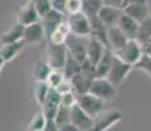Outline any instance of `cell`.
Returning <instances> with one entry per match:
<instances>
[{
	"mask_svg": "<svg viewBox=\"0 0 151 131\" xmlns=\"http://www.w3.org/2000/svg\"><path fill=\"white\" fill-rule=\"evenodd\" d=\"M65 79L66 77H65V75H63L62 69H51L45 83L47 84L50 88H54L55 89V88H58V85H59V84L62 83Z\"/></svg>",
	"mask_w": 151,
	"mask_h": 131,
	"instance_id": "cell-29",
	"label": "cell"
},
{
	"mask_svg": "<svg viewBox=\"0 0 151 131\" xmlns=\"http://www.w3.org/2000/svg\"><path fill=\"white\" fill-rule=\"evenodd\" d=\"M53 122L58 129L68 125L70 123V107H65V106H62V105H59Z\"/></svg>",
	"mask_w": 151,
	"mask_h": 131,
	"instance_id": "cell-27",
	"label": "cell"
},
{
	"mask_svg": "<svg viewBox=\"0 0 151 131\" xmlns=\"http://www.w3.org/2000/svg\"><path fill=\"white\" fill-rule=\"evenodd\" d=\"M67 47L66 45H53V43H49L47 47V57L46 60L50 64V67L53 69H63V66L66 63L67 59Z\"/></svg>",
	"mask_w": 151,
	"mask_h": 131,
	"instance_id": "cell-8",
	"label": "cell"
},
{
	"mask_svg": "<svg viewBox=\"0 0 151 131\" xmlns=\"http://www.w3.org/2000/svg\"><path fill=\"white\" fill-rule=\"evenodd\" d=\"M25 41L21 39L19 42H13V43H8V45H3L0 46V55H1L3 60L5 63L12 62L14 58L20 54L25 47Z\"/></svg>",
	"mask_w": 151,
	"mask_h": 131,
	"instance_id": "cell-19",
	"label": "cell"
},
{
	"mask_svg": "<svg viewBox=\"0 0 151 131\" xmlns=\"http://www.w3.org/2000/svg\"><path fill=\"white\" fill-rule=\"evenodd\" d=\"M4 64H5V62L3 60L1 55H0V74H1V69H3V67H4Z\"/></svg>",
	"mask_w": 151,
	"mask_h": 131,
	"instance_id": "cell-40",
	"label": "cell"
},
{
	"mask_svg": "<svg viewBox=\"0 0 151 131\" xmlns=\"http://www.w3.org/2000/svg\"><path fill=\"white\" fill-rule=\"evenodd\" d=\"M76 104V94L75 92H68L65 94H60V105L65 107H71Z\"/></svg>",
	"mask_w": 151,
	"mask_h": 131,
	"instance_id": "cell-34",
	"label": "cell"
},
{
	"mask_svg": "<svg viewBox=\"0 0 151 131\" xmlns=\"http://www.w3.org/2000/svg\"><path fill=\"white\" fill-rule=\"evenodd\" d=\"M103 5H108V7H114V8H121L122 9V3L124 0H101Z\"/></svg>",
	"mask_w": 151,
	"mask_h": 131,
	"instance_id": "cell-37",
	"label": "cell"
},
{
	"mask_svg": "<svg viewBox=\"0 0 151 131\" xmlns=\"http://www.w3.org/2000/svg\"><path fill=\"white\" fill-rule=\"evenodd\" d=\"M80 71H82V63L78 62L74 57H71V55L68 54L65 66H63V69H62L65 77L70 80V79L74 76V75H76L78 72H80Z\"/></svg>",
	"mask_w": 151,
	"mask_h": 131,
	"instance_id": "cell-25",
	"label": "cell"
},
{
	"mask_svg": "<svg viewBox=\"0 0 151 131\" xmlns=\"http://www.w3.org/2000/svg\"><path fill=\"white\" fill-rule=\"evenodd\" d=\"M105 49L106 47L97 38H95L93 36H89L87 38V60L91 64L96 66V63L103 57Z\"/></svg>",
	"mask_w": 151,
	"mask_h": 131,
	"instance_id": "cell-13",
	"label": "cell"
},
{
	"mask_svg": "<svg viewBox=\"0 0 151 131\" xmlns=\"http://www.w3.org/2000/svg\"><path fill=\"white\" fill-rule=\"evenodd\" d=\"M89 93L99 97L100 100H113L117 96V88L105 77H95L92 80Z\"/></svg>",
	"mask_w": 151,
	"mask_h": 131,
	"instance_id": "cell-4",
	"label": "cell"
},
{
	"mask_svg": "<svg viewBox=\"0 0 151 131\" xmlns=\"http://www.w3.org/2000/svg\"><path fill=\"white\" fill-rule=\"evenodd\" d=\"M65 14L57 12L54 9H50L47 13H45L43 16L41 17V24L43 26V30H45V36L49 38L53 30L57 28L58 25L60 24L62 21H65Z\"/></svg>",
	"mask_w": 151,
	"mask_h": 131,
	"instance_id": "cell-16",
	"label": "cell"
},
{
	"mask_svg": "<svg viewBox=\"0 0 151 131\" xmlns=\"http://www.w3.org/2000/svg\"><path fill=\"white\" fill-rule=\"evenodd\" d=\"M67 22L70 25V29H71V34H74V36L89 37L92 34L91 22H89L88 17H87L83 12L68 16Z\"/></svg>",
	"mask_w": 151,
	"mask_h": 131,
	"instance_id": "cell-7",
	"label": "cell"
},
{
	"mask_svg": "<svg viewBox=\"0 0 151 131\" xmlns=\"http://www.w3.org/2000/svg\"><path fill=\"white\" fill-rule=\"evenodd\" d=\"M50 87L45 83V81H37L36 84V91H34V94H36V100L37 102L42 106V104L45 102L46 97H47V93Z\"/></svg>",
	"mask_w": 151,
	"mask_h": 131,
	"instance_id": "cell-30",
	"label": "cell"
},
{
	"mask_svg": "<svg viewBox=\"0 0 151 131\" xmlns=\"http://www.w3.org/2000/svg\"><path fill=\"white\" fill-rule=\"evenodd\" d=\"M32 3L41 17L51 9V0H32Z\"/></svg>",
	"mask_w": 151,
	"mask_h": 131,
	"instance_id": "cell-33",
	"label": "cell"
},
{
	"mask_svg": "<svg viewBox=\"0 0 151 131\" xmlns=\"http://www.w3.org/2000/svg\"><path fill=\"white\" fill-rule=\"evenodd\" d=\"M46 125H47V119H46L45 114L42 112H38L33 115L28 125L29 131H45Z\"/></svg>",
	"mask_w": 151,
	"mask_h": 131,
	"instance_id": "cell-26",
	"label": "cell"
},
{
	"mask_svg": "<svg viewBox=\"0 0 151 131\" xmlns=\"http://www.w3.org/2000/svg\"><path fill=\"white\" fill-rule=\"evenodd\" d=\"M76 104L79 105L83 112H86L92 118H95L104 110V101L89 92L76 96Z\"/></svg>",
	"mask_w": 151,
	"mask_h": 131,
	"instance_id": "cell-5",
	"label": "cell"
},
{
	"mask_svg": "<svg viewBox=\"0 0 151 131\" xmlns=\"http://www.w3.org/2000/svg\"><path fill=\"white\" fill-rule=\"evenodd\" d=\"M101 7H103V1L101 0H83L82 12L88 17V20H92L97 17Z\"/></svg>",
	"mask_w": 151,
	"mask_h": 131,
	"instance_id": "cell-23",
	"label": "cell"
},
{
	"mask_svg": "<svg viewBox=\"0 0 151 131\" xmlns=\"http://www.w3.org/2000/svg\"><path fill=\"white\" fill-rule=\"evenodd\" d=\"M87 38L88 37H78L70 34L65 43L68 54L80 63H84L87 60Z\"/></svg>",
	"mask_w": 151,
	"mask_h": 131,
	"instance_id": "cell-6",
	"label": "cell"
},
{
	"mask_svg": "<svg viewBox=\"0 0 151 131\" xmlns=\"http://www.w3.org/2000/svg\"><path fill=\"white\" fill-rule=\"evenodd\" d=\"M70 123L80 131H91L93 126V118L80 109L78 104L70 107Z\"/></svg>",
	"mask_w": 151,
	"mask_h": 131,
	"instance_id": "cell-9",
	"label": "cell"
},
{
	"mask_svg": "<svg viewBox=\"0 0 151 131\" xmlns=\"http://www.w3.org/2000/svg\"><path fill=\"white\" fill-rule=\"evenodd\" d=\"M142 50H143V54L151 57V39L146 41V42L142 43Z\"/></svg>",
	"mask_w": 151,
	"mask_h": 131,
	"instance_id": "cell-39",
	"label": "cell"
},
{
	"mask_svg": "<svg viewBox=\"0 0 151 131\" xmlns=\"http://www.w3.org/2000/svg\"><path fill=\"white\" fill-rule=\"evenodd\" d=\"M55 89L58 91L59 94H65V93H68V92H74V89H72V84L68 79H65V80L58 85V88H55Z\"/></svg>",
	"mask_w": 151,
	"mask_h": 131,
	"instance_id": "cell-35",
	"label": "cell"
},
{
	"mask_svg": "<svg viewBox=\"0 0 151 131\" xmlns=\"http://www.w3.org/2000/svg\"><path fill=\"white\" fill-rule=\"evenodd\" d=\"M113 57H114V52L109 49H105L101 59L95 66V77H106L110 66H112Z\"/></svg>",
	"mask_w": 151,
	"mask_h": 131,
	"instance_id": "cell-22",
	"label": "cell"
},
{
	"mask_svg": "<svg viewBox=\"0 0 151 131\" xmlns=\"http://www.w3.org/2000/svg\"><path fill=\"white\" fill-rule=\"evenodd\" d=\"M124 114L118 109L103 110L100 114L93 118V126L91 131H106L122 119Z\"/></svg>",
	"mask_w": 151,
	"mask_h": 131,
	"instance_id": "cell-2",
	"label": "cell"
},
{
	"mask_svg": "<svg viewBox=\"0 0 151 131\" xmlns=\"http://www.w3.org/2000/svg\"><path fill=\"white\" fill-rule=\"evenodd\" d=\"M83 8V0H66L65 4V14L71 16V14L82 12Z\"/></svg>",
	"mask_w": 151,
	"mask_h": 131,
	"instance_id": "cell-31",
	"label": "cell"
},
{
	"mask_svg": "<svg viewBox=\"0 0 151 131\" xmlns=\"http://www.w3.org/2000/svg\"><path fill=\"white\" fill-rule=\"evenodd\" d=\"M132 69H133V66L122 62L120 58H117L114 55L112 60V66H110L109 72L105 79H108L116 88H118L125 81V79L127 77V75L132 72Z\"/></svg>",
	"mask_w": 151,
	"mask_h": 131,
	"instance_id": "cell-3",
	"label": "cell"
},
{
	"mask_svg": "<svg viewBox=\"0 0 151 131\" xmlns=\"http://www.w3.org/2000/svg\"><path fill=\"white\" fill-rule=\"evenodd\" d=\"M114 55L117 58H120L122 62L133 66V68H134V66L137 64L138 60L141 59V57L143 55L142 43L138 42L137 39H129L124 45L122 49H120L118 51L114 52Z\"/></svg>",
	"mask_w": 151,
	"mask_h": 131,
	"instance_id": "cell-1",
	"label": "cell"
},
{
	"mask_svg": "<svg viewBox=\"0 0 151 131\" xmlns=\"http://www.w3.org/2000/svg\"><path fill=\"white\" fill-rule=\"evenodd\" d=\"M121 14H122V9H121V8L103 5L101 9H100V12H99V14H97V19L101 24L108 29V28H112V26L117 25Z\"/></svg>",
	"mask_w": 151,
	"mask_h": 131,
	"instance_id": "cell-11",
	"label": "cell"
},
{
	"mask_svg": "<svg viewBox=\"0 0 151 131\" xmlns=\"http://www.w3.org/2000/svg\"><path fill=\"white\" fill-rule=\"evenodd\" d=\"M70 34H71V29H70L67 20H65V21L60 22L53 30V33L49 36V43H53V45H63V43H66Z\"/></svg>",
	"mask_w": 151,
	"mask_h": 131,
	"instance_id": "cell-20",
	"label": "cell"
},
{
	"mask_svg": "<svg viewBox=\"0 0 151 131\" xmlns=\"http://www.w3.org/2000/svg\"><path fill=\"white\" fill-rule=\"evenodd\" d=\"M134 68H138V69H141V71H145L147 75H149V77L151 79V57L143 54L141 57V59L138 60V63L134 66Z\"/></svg>",
	"mask_w": 151,
	"mask_h": 131,
	"instance_id": "cell-32",
	"label": "cell"
},
{
	"mask_svg": "<svg viewBox=\"0 0 151 131\" xmlns=\"http://www.w3.org/2000/svg\"><path fill=\"white\" fill-rule=\"evenodd\" d=\"M65 4H66V0H51V9L65 14Z\"/></svg>",
	"mask_w": 151,
	"mask_h": 131,
	"instance_id": "cell-36",
	"label": "cell"
},
{
	"mask_svg": "<svg viewBox=\"0 0 151 131\" xmlns=\"http://www.w3.org/2000/svg\"><path fill=\"white\" fill-rule=\"evenodd\" d=\"M126 36L118 29V26H112L106 29V42H108V49L113 52L118 51L124 47V45L127 42Z\"/></svg>",
	"mask_w": 151,
	"mask_h": 131,
	"instance_id": "cell-14",
	"label": "cell"
},
{
	"mask_svg": "<svg viewBox=\"0 0 151 131\" xmlns=\"http://www.w3.org/2000/svg\"><path fill=\"white\" fill-rule=\"evenodd\" d=\"M118 29L126 36L127 39H137L138 37V30H139V24L135 20H133L132 17L126 16L124 12L121 14L120 20H118L117 25Z\"/></svg>",
	"mask_w": 151,
	"mask_h": 131,
	"instance_id": "cell-15",
	"label": "cell"
},
{
	"mask_svg": "<svg viewBox=\"0 0 151 131\" xmlns=\"http://www.w3.org/2000/svg\"><path fill=\"white\" fill-rule=\"evenodd\" d=\"M93 76L87 72H78L76 75H74L70 81L72 84V89H74L75 94L79 96V94H84V93H88L89 92V88H91V84H92V80H93Z\"/></svg>",
	"mask_w": 151,
	"mask_h": 131,
	"instance_id": "cell-12",
	"label": "cell"
},
{
	"mask_svg": "<svg viewBox=\"0 0 151 131\" xmlns=\"http://www.w3.org/2000/svg\"><path fill=\"white\" fill-rule=\"evenodd\" d=\"M149 39H151V14L139 24V30L137 37V41L141 43L146 42Z\"/></svg>",
	"mask_w": 151,
	"mask_h": 131,
	"instance_id": "cell-28",
	"label": "cell"
},
{
	"mask_svg": "<svg viewBox=\"0 0 151 131\" xmlns=\"http://www.w3.org/2000/svg\"><path fill=\"white\" fill-rule=\"evenodd\" d=\"M24 29H25V26L16 22L12 28H9L7 31H4V33L0 36V46L21 41L24 38Z\"/></svg>",
	"mask_w": 151,
	"mask_h": 131,
	"instance_id": "cell-21",
	"label": "cell"
},
{
	"mask_svg": "<svg viewBox=\"0 0 151 131\" xmlns=\"http://www.w3.org/2000/svg\"><path fill=\"white\" fill-rule=\"evenodd\" d=\"M41 20V16L38 14L37 9L34 8L32 0L27 1L17 12V24L22 25V26H28L32 25L34 22H38Z\"/></svg>",
	"mask_w": 151,
	"mask_h": 131,
	"instance_id": "cell-10",
	"label": "cell"
},
{
	"mask_svg": "<svg viewBox=\"0 0 151 131\" xmlns=\"http://www.w3.org/2000/svg\"><path fill=\"white\" fill-rule=\"evenodd\" d=\"M147 3H149V0H124L122 9L125 7H127V5H130V4H147Z\"/></svg>",
	"mask_w": 151,
	"mask_h": 131,
	"instance_id": "cell-38",
	"label": "cell"
},
{
	"mask_svg": "<svg viewBox=\"0 0 151 131\" xmlns=\"http://www.w3.org/2000/svg\"><path fill=\"white\" fill-rule=\"evenodd\" d=\"M51 69L53 68L50 67V64L47 63L46 59H38L36 62L34 71H33V76L36 79V81H46Z\"/></svg>",
	"mask_w": 151,
	"mask_h": 131,
	"instance_id": "cell-24",
	"label": "cell"
},
{
	"mask_svg": "<svg viewBox=\"0 0 151 131\" xmlns=\"http://www.w3.org/2000/svg\"><path fill=\"white\" fill-rule=\"evenodd\" d=\"M122 12L126 16L135 20L138 24H141L143 20H146L150 16V8L147 4H130L124 8Z\"/></svg>",
	"mask_w": 151,
	"mask_h": 131,
	"instance_id": "cell-18",
	"label": "cell"
},
{
	"mask_svg": "<svg viewBox=\"0 0 151 131\" xmlns=\"http://www.w3.org/2000/svg\"><path fill=\"white\" fill-rule=\"evenodd\" d=\"M45 30H43V26L41 24V20L38 22H34L32 25L25 26L24 29V39L25 43H40L41 41L45 38Z\"/></svg>",
	"mask_w": 151,
	"mask_h": 131,
	"instance_id": "cell-17",
	"label": "cell"
}]
</instances>
